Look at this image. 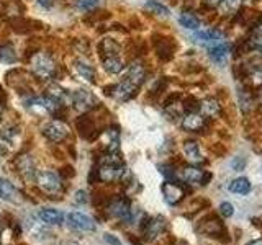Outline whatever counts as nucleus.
Wrapping results in <instances>:
<instances>
[{"label": "nucleus", "instance_id": "obj_33", "mask_svg": "<svg viewBox=\"0 0 262 245\" xmlns=\"http://www.w3.org/2000/svg\"><path fill=\"white\" fill-rule=\"evenodd\" d=\"M246 79H251L252 85H256V87L262 85V64L254 65V67L249 70L248 77H246Z\"/></svg>", "mask_w": 262, "mask_h": 245}, {"label": "nucleus", "instance_id": "obj_40", "mask_svg": "<svg viewBox=\"0 0 262 245\" xmlns=\"http://www.w3.org/2000/svg\"><path fill=\"white\" fill-rule=\"evenodd\" d=\"M105 240L108 242V243H112V245H120V240L115 235H112V234H105Z\"/></svg>", "mask_w": 262, "mask_h": 245}, {"label": "nucleus", "instance_id": "obj_22", "mask_svg": "<svg viewBox=\"0 0 262 245\" xmlns=\"http://www.w3.org/2000/svg\"><path fill=\"white\" fill-rule=\"evenodd\" d=\"M74 69H76V72L84 80L90 82V84H94L95 82V69L89 62L82 61V59H76L74 61Z\"/></svg>", "mask_w": 262, "mask_h": 245}, {"label": "nucleus", "instance_id": "obj_34", "mask_svg": "<svg viewBox=\"0 0 262 245\" xmlns=\"http://www.w3.org/2000/svg\"><path fill=\"white\" fill-rule=\"evenodd\" d=\"M199 108H200V105H199V102H196L193 96H187L185 100H184V103H182V110L185 113H193Z\"/></svg>", "mask_w": 262, "mask_h": 245}, {"label": "nucleus", "instance_id": "obj_17", "mask_svg": "<svg viewBox=\"0 0 262 245\" xmlns=\"http://www.w3.org/2000/svg\"><path fill=\"white\" fill-rule=\"evenodd\" d=\"M121 47L115 39L112 38H103L98 44V56L100 59H105V57H117L120 56Z\"/></svg>", "mask_w": 262, "mask_h": 245}, {"label": "nucleus", "instance_id": "obj_10", "mask_svg": "<svg viewBox=\"0 0 262 245\" xmlns=\"http://www.w3.org/2000/svg\"><path fill=\"white\" fill-rule=\"evenodd\" d=\"M182 180L187 183H199V185H208V182L211 180V174L210 172H205L199 167H185L182 168Z\"/></svg>", "mask_w": 262, "mask_h": 245}, {"label": "nucleus", "instance_id": "obj_30", "mask_svg": "<svg viewBox=\"0 0 262 245\" xmlns=\"http://www.w3.org/2000/svg\"><path fill=\"white\" fill-rule=\"evenodd\" d=\"M239 4L241 0H220L218 8L223 15H234L239 10Z\"/></svg>", "mask_w": 262, "mask_h": 245}, {"label": "nucleus", "instance_id": "obj_8", "mask_svg": "<svg viewBox=\"0 0 262 245\" xmlns=\"http://www.w3.org/2000/svg\"><path fill=\"white\" fill-rule=\"evenodd\" d=\"M161 190L164 194V200H166V203L170 204V206H176V204H179L185 198V188L177 182H172V180L164 182Z\"/></svg>", "mask_w": 262, "mask_h": 245}, {"label": "nucleus", "instance_id": "obj_1", "mask_svg": "<svg viewBox=\"0 0 262 245\" xmlns=\"http://www.w3.org/2000/svg\"><path fill=\"white\" fill-rule=\"evenodd\" d=\"M195 231L205 235V237H211V239H218L221 242H229L228 231L216 214H210L205 216L202 220H199V224L195 226Z\"/></svg>", "mask_w": 262, "mask_h": 245}, {"label": "nucleus", "instance_id": "obj_11", "mask_svg": "<svg viewBox=\"0 0 262 245\" xmlns=\"http://www.w3.org/2000/svg\"><path fill=\"white\" fill-rule=\"evenodd\" d=\"M15 165H16V170L20 172L21 177L27 180V182H33V180L36 178V167H35V162L30 157L28 154H21L16 157L15 160Z\"/></svg>", "mask_w": 262, "mask_h": 245}, {"label": "nucleus", "instance_id": "obj_28", "mask_svg": "<svg viewBox=\"0 0 262 245\" xmlns=\"http://www.w3.org/2000/svg\"><path fill=\"white\" fill-rule=\"evenodd\" d=\"M18 56L12 44H0V64H15Z\"/></svg>", "mask_w": 262, "mask_h": 245}, {"label": "nucleus", "instance_id": "obj_43", "mask_svg": "<svg viewBox=\"0 0 262 245\" xmlns=\"http://www.w3.org/2000/svg\"><path fill=\"white\" fill-rule=\"evenodd\" d=\"M248 245H262V239H257V240H252V242H249Z\"/></svg>", "mask_w": 262, "mask_h": 245}, {"label": "nucleus", "instance_id": "obj_9", "mask_svg": "<svg viewBox=\"0 0 262 245\" xmlns=\"http://www.w3.org/2000/svg\"><path fill=\"white\" fill-rule=\"evenodd\" d=\"M192 39L195 43H199L200 46L205 47H213V46H218V44H223L225 43V35L220 33L216 30H207V31H199L195 33L192 36Z\"/></svg>", "mask_w": 262, "mask_h": 245}, {"label": "nucleus", "instance_id": "obj_18", "mask_svg": "<svg viewBox=\"0 0 262 245\" xmlns=\"http://www.w3.org/2000/svg\"><path fill=\"white\" fill-rule=\"evenodd\" d=\"M156 44V54H158L162 61H169L172 56H174V49L176 44L170 38H161V39H154Z\"/></svg>", "mask_w": 262, "mask_h": 245}, {"label": "nucleus", "instance_id": "obj_6", "mask_svg": "<svg viewBox=\"0 0 262 245\" xmlns=\"http://www.w3.org/2000/svg\"><path fill=\"white\" fill-rule=\"evenodd\" d=\"M166 229H167V220L162 216L146 217L141 224V231L146 240H154L156 237H159L161 234L166 232Z\"/></svg>", "mask_w": 262, "mask_h": 245}, {"label": "nucleus", "instance_id": "obj_38", "mask_svg": "<svg viewBox=\"0 0 262 245\" xmlns=\"http://www.w3.org/2000/svg\"><path fill=\"white\" fill-rule=\"evenodd\" d=\"M76 201L77 203H87V193L84 190H79L76 193Z\"/></svg>", "mask_w": 262, "mask_h": 245}, {"label": "nucleus", "instance_id": "obj_39", "mask_svg": "<svg viewBox=\"0 0 262 245\" xmlns=\"http://www.w3.org/2000/svg\"><path fill=\"white\" fill-rule=\"evenodd\" d=\"M72 175H76V172H74L71 167H66V168H62V170H61V178H62V177H66V178H71Z\"/></svg>", "mask_w": 262, "mask_h": 245}, {"label": "nucleus", "instance_id": "obj_27", "mask_svg": "<svg viewBox=\"0 0 262 245\" xmlns=\"http://www.w3.org/2000/svg\"><path fill=\"white\" fill-rule=\"evenodd\" d=\"M179 23L182 24L185 30L196 31V30L200 28V20L196 18V16L192 12H187V10H184L182 13L179 15Z\"/></svg>", "mask_w": 262, "mask_h": 245}, {"label": "nucleus", "instance_id": "obj_24", "mask_svg": "<svg viewBox=\"0 0 262 245\" xmlns=\"http://www.w3.org/2000/svg\"><path fill=\"white\" fill-rule=\"evenodd\" d=\"M0 198L5 200V201H10V203H18L20 201L16 188L10 182L4 180V178H0Z\"/></svg>", "mask_w": 262, "mask_h": 245}, {"label": "nucleus", "instance_id": "obj_7", "mask_svg": "<svg viewBox=\"0 0 262 245\" xmlns=\"http://www.w3.org/2000/svg\"><path fill=\"white\" fill-rule=\"evenodd\" d=\"M69 126L66 125L64 121L61 119H53V121H49L48 125L45 126L43 129V134L45 137L48 139V141H51V142H62L68 139L69 136Z\"/></svg>", "mask_w": 262, "mask_h": 245}, {"label": "nucleus", "instance_id": "obj_36", "mask_svg": "<svg viewBox=\"0 0 262 245\" xmlns=\"http://www.w3.org/2000/svg\"><path fill=\"white\" fill-rule=\"evenodd\" d=\"M234 212V208L231 203H221L220 204V214L223 217H231Z\"/></svg>", "mask_w": 262, "mask_h": 245}, {"label": "nucleus", "instance_id": "obj_3", "mask_svg": "<svg viewBox=\"0 0 262 245\" xmlns=\"http://www.w3.org/2000/svg\"><path fill=\"white\" fill-rule=\"evenodd\" d=\"M103 211L110 217L126 220V223H129V220L133 219V216H131V203L126 196H123V194L110 196V198L106 200V203L103 204Z\"/></svg>", "mask_w": 262, "mask_h": 245}, {"label": "nucleus", "instance_id": "obj_32", "mask_svg": "<svg viewBox=\"0 0 262 245\" xmlns=\"http://www.w3.org/2000/svg\"><path fill=\"white\" fill-rule=\"evenodd\" d=\"M249 44H251V49H259V51H262V21L254 27Z\"/></svg>", "mask_w": 262, "mask_h": 245}, {"label": "nucleus", "instance_id": "obj_21", "mask_svg": "<svg viewBox=\"0 0 262 245\" xmlns=\"http://www.w3.org/2000/svg\"><path fill=\"white\" fill-rule=\"evenodd\" d=\"M184 154L185 157L193 163H205V159L200 152V147L196 141H185L184 142Z\"/></svg>", "mask_w": 262, "mask_h": 245}, {"label": "nucleus", "instance_id": "obj_12", "mask_svg": "<svg viewBox=\"0 0 262 245\" xmlns=\"http://www.w3.org/2000/svg\"><path fill=\"white\" fill-rule=\"evenodd\" d=\"M138 88H139V87H136L135 84H131V82H128L126 79H123L118 85H115V87H113V93H112V96L117 98L118 102H128V100H131V98H133V96L136 95Z\"/></svg>", "mask_w": 262, "mask_h": 245}, {"label": "nucleus", "instance_id": "obj_37", "mask_svg": "<svg viewBox=\"0 0 262 245\" xmlns=\"http://www.w3.org/2000/svg\"><path fill=\"white\" fill-rule=\"evenodd\" d=\"M244 167H246V159L241 157V155H237V157H234V159L231 160V168H233V170L241 172V170H244Z\"/></svg>", "mask_w": 262, "mask_h": 245}, {"label": "nucleus", "instance_id": "obj_15", "mask_svg": "<svg viewBox=\"0 0 262 245\" xmlns=\"http://www.w3.org/2000/svg\"><path fill=\"white\" fill-rule=\"evenodd\" d=\"M126 79L128 82H131V84H135L136 87H141V84L144 82L146 79V69L144 65L141 62H133L131 65H128V70H126V76L123 77Z\"/></svg>", "mask_w": 262, "mask_h": 245}, {"label": "nucleus", "instance_id": "obj_2", "mask_svg": "<svg viewBox=\"0 0 262 245\" xmlns=\"http://www.w3.org/2000/svg\"><path fill=\"white\" fill-rule=\"evenodd\" d=\"M31 70L33 74L41 79V80H48L51 79L54 74H56V61L51 54H48L45 51H39V53H35L31 56Z\"/></svg>", "mask_w": 262, "mask_h": 245}, {"label": "nucleus", "instance_id": "obj_4", "mask_svg": "<svg viewBox=\"0 0 262 245\" xmlns=\"http://www.w3.org/2000/svg\"><path fill=\"white\" fill-rule=\"evenodd\" d=\"M36 186L45 194H59L62 190L61 177L53 170H43L36 174Z\"/></svg>", "mask_w": 262, "mask_h": 245}, {"label": "nucleus", "instance_id": "obj_44", "mask_svg": "<svg viewBox=\"0 0 262 245\" xmlns=\"http://www.w3.org/2000/svg\"><path fill=\"white\" fill-rule=\"evenodd\" d=\"M172 245H187V243H185V242H182V240H179V242H174Z\"/></svg>", "mask_w": 262, "mask_h": 245}, {"label": "nucleus", "instance_id": "obj_14", "mask_svg": "<svg viewBox=\"0 0 262 245\" xmlns=\"http://www.w3.org/2000/svg\"><path fill=\"white\" fill-rule=\"evenodd\" d=\"M77 131L82 137L87 139V141H94V139L100 134V131L97 129L95 122L90 116H80L77 119Z\"/></svg>", "mask_w": 262, "mask_h": 245}, {"label": "nucleus", "instance_id": "obj_35", "mask_svg": "<svg viewBox=\"0 0 262 245\" xmlns=\"http://www.w3.org/2000/svg\"><path fill=\"white\" fill-rule=\"evenodd\" d=\"M76 4L80 10L89 12V10H94V8L100 4V0H76Z\"/></svg>", "mask_w": 262, "mask_h": 245}, {"label": "nucleus", "instance_id": "obj_29", "mask_svg": "<svg viewBox=\"0 0 262 245\" xmlns=\"http://www.w3.org/2000/svg\"><path fill=\"white\" fill-rule=\"evenodd\" d=\"M144 10L149 12V13H154V15H161V16H169L170 12L166 5H162L158 0H147L144 4Z\"/></svg>", "mask_w": 262, "mask_h": 245}, {"label": "nucleus", "instance_id": "obj_26", "mask_svg": "<svg viewBox=\"0 0 262 245\" xmlns=\"http://www.w3.org/2000/svg\"><path fill=\"white\" fill-rule=\"evenodd\" d=\"M228 190L231 193H236V194H248L251 191V182L248 178H244V177L234 178V180L229 182Z\"/></svg>", "mask_w": 262, "mask_h": 245}, {"label": "nucleus", "instance_id": "obj_25", "mask_svg": "<svg viewBox=\"0 0 262 245\" xmlns=\"http://www.w3.org/2000/svg\"><path fill=\"white\" fill-rule=\"evenodd\" d=\"M39 219L43 220L45 224L59 226V224H62V220H64V214L61 211H57V209H41L39 211Z\"/></svg>", "mask_w": 262, "mask_h": 245}, {"label": "nucleus", "instance_id": "obj_19", "mask_svg": "<svg viewBox=\"0 0 262 245\" xmlns=\"http://www.w3.org/2000/svg\"><path fill=\"white\" fill-rule=\"evenodd\" d=\"M208 56L210 59L218 64V65H225L229 59V46L228 44H218V46H213L208 49Z\"/></svg>", "mask_w": 262, "mask_h": 245}, {"label": "nucleus", "instance_id": "obj_41", "mask_svg": "<svg viewBox=\"0 0 262 245\" xmlns=\"http://www.w3.org/2000/svg\"><path fill=\"white\" fill-rule=\"evenodd\" d=\"M36 2L45 8H51L54 5V0H36Z\"/></svg>", "mask_w": 262, "mask_h": 245}, {"label": "nucleus", "instance_id": "obj_5", "mask_svg": "<svg viewBox=\"0 0 262 245\" xmlns=\"http://www.w3.org/2000/svg\"><path fill=\"white\" fill-rule=\"evenodd\" d=\"M71 105L79 113H89L94 108H97L98 100L92 92H89V90H77V92L71 93Z\"/></svg>", "mask_w": 262, "mask_h": 245}, {"label": "nucleus", "instance_id": "obj_16", "mask_svg": "<svg viewBox=\"0 0 262 245\" xmlns=\"http://www.w3.org/2000/svg\"><path fill=\"white\" fill-rule=\"evenodd\" d=\"M68 217H69L71 226L76 229H80V231H95V227H97L94 219L82 214V212H71Z\"/></svg>", "mask_w": 262, "mask_h": 245}, {"label": "nucleus", "instance_id": "obj_45", "mask_svg": "<svg viewBox=\"0 0 262 245\" xmlns=\"http://www.w3.org/2000/svg\"><path fill=\"white\" fill-rule=\"evenodd\" d=\"M259 103H260V106H262V95L259 96Z\"/></svg>", "mask_w": 262, "mask_h": 245}, {"label": "nucleus", "instance_id": "obj_23", "mask_svg": "<svg viewBox=\"0 0 262 245\" xmlns=\"http://www.w3.org/2000/svg\"><path fill=\"white\" fill-rule=\"evenodd\" d=\"M102 67L106 74H110V76H117V74H120L123 69H125V62H123L120 56L105 57V59H102Z\"/></svg>", "mask_w": 262, "mask_h": 245}, {"label": "nucleus", "instance_id": "obj_42", "mask_svg": "<svg viewBox=\"0 0 262 245\" xmlns=\"http://www.w3.org/2000/svg\"><path fill=\"white\" fill-rule=\"evenodd\" d=\"M2 111H4V95L2 90H0V116H2Z\"/></svg>", "mask_w": 262, "mask_h": 245}, {"label": "nucleus", "instance_id": "obj_13", "mask_svg": "<svg viewBox=\"0 0 262 245\" xmlns=\"http://www.w3.org/2000/svg\"><path fill=\"white\" fill-rule=\"evenodd\" d=\"M205 126H207V119H205L203 114H199L196 111L187 113L182 119V128L188 133H199V131L205 129Z\"/></svg>", "mask_w": 262, "mask_h": 245}, {"label": "nucleus", "instance_id": "obj_20", "mask_svg": "<svg viewBox=\"0 0 262 245\" xmlns=\"http://www.w3.org/2000/svg\"><path fill=\"white\" fill-rule=\"evenodd\" d=\"M200 111L203 116L215 119L221 114V105L218 103V100H215V98H205V100L200 103Z\"/></svg>", "mask_w": 262, "mask_h": 245}, {"label": "nucleus", "instance_id": "obj_31", "mask_svg": "<svg viewBox=\"0 0 262 245\" xmlns=\"http://www.w3.org/2000/svg\"><path fill=\"white\" fill-rule=\"evenodd\" d=\"M237 102H239V108L243 110V113H249L252 110L254 100L249 95V92H246V90H241V92L237 93Z\"/></svg>", "mask_w": 262, "mask_h": 245}]
</instances>
